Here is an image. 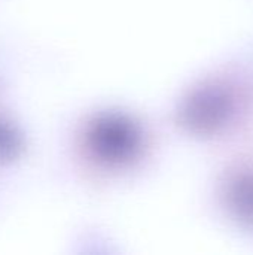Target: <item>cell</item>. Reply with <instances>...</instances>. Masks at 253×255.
Instances as JSON below:
<instances>
[{
  "label": "cell",
  "mask_w": 253,
  "mask_h": 255,
  "mask_svg": "<svg viewBox=\"0 0 253 255\" xmlns=\"http://www.w3.org/2000/svg\"><path fill=\"white\" fill-rule=\"evenodd\" d=\"M139 145V136L131 123L109 117L98 121L91 131L92 149L107 161H122L130 158Z\"/></svg>",
  "instance_id": "7a4b0ae2"
},
{
  "label": "cell",
  "mask_w": 253,
  "mask_h": 255,
  "mask_svg": "<svg viewBox=\"0 0 253 255\" xmlns=\"http://www.w3.org/2000/svg\"><path fill=\"white\" fill-rule=\"evenodd\" d=\"M15 148H16V140L13 133L7 127L0 126V158H6L12 155Z\"/></svg>",
  "instance_id": "277c9868"
},
{
  "label": "cell",
  "mask_w": 253,
  "mask_h": 255,
  "mask_svg": "<svg viewBox=\"0 0 253 255\" xmlns=\"http://www.w3.org/2000/svg\"><path fill=\"white\" fill-rule=\"evenodd\" d=\"M233 109L234 99L230 90L221 85H207L186 100L182 121L194 133L212 134L230 121Z\"/></svg>",
  "instance_id": "6da1fadb"
},
{
  "label": "cell",
  "mask_w": 253,
  "mask_h": 255,
  "mask_svg": "<svg viewBox=\"0 0 253 255\" xmlns=\"http://www.w3.org/2000/svg\"><path fill=\"white\" fill-rule=\"evenodd\" d=\"M224 199L233 218L253 229V169H242L228 176Z\"/></svg>",
  "instance_id": "3957f363"
}]
</instances>
